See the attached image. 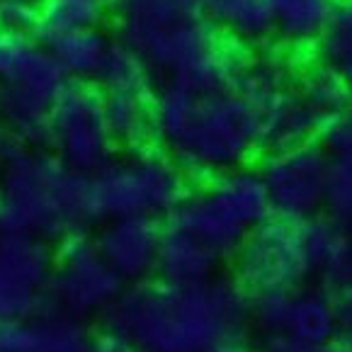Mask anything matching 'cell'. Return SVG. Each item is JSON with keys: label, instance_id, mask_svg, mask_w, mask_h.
<instances>
[{"label": "cell", "instance_id": "2", "mask_svg": "<svg viewBox=\"0 0 352 352\" xmlns=\"http://www.w3.org/2000/svg\"><path fill=\"white\" fill-rule=\"evenodd\" d=\"M98 321L136 350L204 352L226 333L248 328V292L233 275H214L187 289L146 280L124 285Z\"/></svg>", "mask_w": 352, "mask_h": 352}, {"label": "cell", "instance_id": "36", "mask_svg": "<svg viewBox=\"0 0 352 352\" xmlns=\"http://www.w3.org/2000/svg\"><path fill=\"white\" fill-rule=\"evenodd\" d=\"M204 352H258V347L253 345V338H250V331H233L221 336L219 340H214L212 345Z\"/></svg>", "mask_w": 352, "mask_h": 352}, {"label": "cell", "instance_id": "7", "mask_svg": "<svg viewBox=\"0 0 352 352\" xmlns=\"http://www.w3.org/2000/svg\"><path fill=\"white\" fill-rule=\"evenodd\" d=\"M124 282L104 263L88 231L68 233L54 250V272L44 292V306L88 321L100 318L112 304Z\"/></svg>", "mask_w": 352, "mask_h": 352}, {"label": "cell", "instance_id": "24", "mask_svg": "<svg viewBox=\"0 0 352 352\" xmlns=\"http://www.w3.org/2000/svg\"><path fill=\"white\" fill-rule=\"evenodd\" d=\"M292 88L321 120H328L333 114L352 107V93L342 76L321 61L296 68Z\"/></svg>", "mask_w": 352, "mask_h": 352}, {"label": "cell", "instance_id": "21", "mask_svg": "<svg viewBox=\"0 0 352 352\" xmlns=\"http://www.w3.org/2000/svg\"><path fill=\"white\" fill-rule=\"evenodd\" d=\"M102 112L114 146L139 151L153 144L151 95L144 93H102Z\"/></svg>", "mask_w": 352, "mask_h": 352}, {"label": "cell", "instance_id": "30", "mask_svg": "<svg viewBox=\"0 0 352 352\" xmlns=\"http://www.w3.org/2000/svg\"><path fill=\"white\" fill-rule=\"evenodd\" d=\"M44 309V292L27 287L6 265H0V321H20Z\"/></svg>", "mask_w": 352, "mask_h": 352}, {"label": "cell", "instance_id": "23", "mask_svg": "<svg viewBox=\"0 0 352 352\" xmlns=\"http://www.w3.org/2000/svg\"><path fill=\"white\" fill-rule=\"evenodd\" d=\"M0 265H6L27 287L47 292L54 272V248L36 236L0 231Z\"/></svg>", "mask_w": 352, "mask_h": 352}, {"label": "cell", "instance_id": "10", "mask_svg": "<svg viewBox=\"0 0 352 352\" xmlns=\"http://www.w3.org/2000/svg\"><path fill=\"white\" fill-rule=\"evenodd\" d=\"M328 161L331 155L316 141L267 151L255 168L267 187L272 214L304 221L323 212Z\"/></svg>", "mask_w": 352, "mask_h": 352}, {"label": "cell", "instance_id": "26", "mask_svg": "<svg viewBox=\"0 0 352 352\" xmlns=\"http://www.w3.org/2000/svg\"><path fill=\"white\" fill-rule=\"evenodd\" d=\"M102 0H42L36 17V36L44 44L102 22Z\"/></svg>", "mask_w": 352, "mask_h": 352}, {"label": "cell", "instance_id": "16", "mask_svg": "<svg viewBox=\"0 0 352 352\" xmlns=\"http://www.w3.org/2000/svg\"><path fill=\"white\" fill-rule=\"evenodd\" d=\"M204 187L212 192V197L245 231H250L258 223H263L267 217H272V204H270L267 187H265L258 168L250 166V163L219 173L209 182H204Z\"/></svg>", "mask_w": 352, "mask_h": 352}, {"label": "cell", "instance_id": "3", "mask_svg": "<svg viewBox=\"0 0 352 352\" xmlns=\"http://www.w3.org/2000/svg\"><path fill=\"white\" fill-rule=\"evenodd\" d=\"M117 39L161 80L192 90L239 85L250 49L228 42L192 0H112Z\"/></svg>", "mask_w": 352, "mask_h": 352}, {"label": "cell", "instance_id": "17", "mask_svg": "<svg viewBox=\"0 0 352 352\" xmlns=\"http://www.w3.org/2000/svg\"><path fill=\"white\" fill-rule=\"evenodd\" d=\"M321 122V117L294 93V88L285 90L260 112V151L267 153L316 141Z\"/></svg>", "mask_w": 352, "mask_h": 352}, {"label": "cell", "instance_id": "33", "mask_svg": "<svg viewBox=\"0 0 352 352\" xmlns=\"http://www.w3.org/2000/svg\"><path fill=\"white\" fill-rule=\"evenodd\" d=\"M258 352H352V345H347L338 336L331 342H323V345H311V342L294 340V338L280 333V336L263 338V342L258 345Z\"/></svg>", "mask_w": 352, "mask_h": 352}, {"label": "cell", "instance_id": "32", "mask_svg": "<svg viewBox=\"0 0 352 352\" xmlns=\"http://www.w3.org/2000/svg\"><path fill=\"white\" fill-rule=\"evenodd\" d=\"M39 3L32 0H0V32L34 34Z\"/></svg>", "mask_w": 352, "mask_h": 352}, {"label": "cell", "instance_id": "4", "mask_svg": "<svg viewBox=\"0 0 352 352\" xmlns=\"http://www.w3.org/2000/svg\"><path fill=\"white\" fill-rule=\"evenodd\" d=\"M93 221L90 177L52 151L25 148L0 175V231L58 243L68 233L88 231Z\"/></svg>", "mask_w": 352, "mask_h": 352}, {"label": "cell", "instance_id": "37", "mask_svg": "<svg viewBox=\"0 0 352 352\" xmlns=\"http://www.w3.org/2000/svg\"><path fill=\"white\" fill-rule=\"evenodd\" d=\"M25 148L27 146L22 144L15 131H10L8 126L0 124V175H3V170H6Z\"/></svg>", "mask_w": 352, "mask_h": 352}, {"label": "cell", "instance_id": "34", "mask_svg": "<svg viewBox=\"0 0 352 352\" xmlns=\"http://www.w3.org/2000/svg\"><path fill=\"white\" fill-rule=\"evenodd\" d=\"M338 316V338L352 345V285H340L333 289Z\"/></svg>", "mask_w": 352, "mask_h": 352}, {"label": "cell", "instance_id": "18", "mask_svg": "<svg viewBox=\"0 0 352 352\" xmlns=\"http://www.w3.org/2000/svg\"><path fill=\"white\" fill-rule=\"evenodd\" d=\"M212 27L245 49L265 47L275 36L267 0H197Z\"/></svg>", "mask_w": 352, "mask_h": 352}, {"label": "cell", "instance_id": "6", "mask_svg": "<svg viewBox=\"0 0 352 352\" xmlns=\"http://www.w3.org/2000/svg\"><path fill=\"white\" fill-rule=\"evenodd\" d=\"M192 190L190 177L161 148L146 146L112 158L90 175V202L95 221L151 217L166 221Z\"/></svg>", "mask_w": 352, "mask_h": 352}, {"label": "cell", "instance_id": "41", "mask_svg": "<svg viewBox=\"0 0 352 352\" xmlns=\"http://www.w3.org/2000/svg\"><path fill=\"white\" fill-rule=\"evenodd\" d=\"M192 3H197V0H192Z\"/></svg>", "mask_w": 352, "mask_h": 352}, {"label": "cell", "instance_id": "14", "mask_svg": "<svg viewBox=\"0 0 352 352\" xmlns=\"http://www.w3.org/2000/svg\"><path fill=\"white\" fill-rule=\"evenodd\" d=\"M221 260L185 231L163 223L161 243L155 253L153 280L173 289H187L217 275Z\"/></svg>", "mask_w": 352, "mask_h": 352}, {"label": "cell", "instance_id": "19", "mask_svg": "<svg viewBox=\"0 0 352 352\" xmlns=\"http://www.w3.org/2000/svg\"><path fill=\"white\" fill-rule=\"evenodd\" d=\"M285 336L311 345H323L338 336V316L333 292L326 287H299L292 292L289 316H287Z\"/></svg>", "mask_w": 352, "mask_h": 352}, {"label": "cell", "instance_id": "39", "mask_svg": "<svg viewBox=\"0 0 352 352\" xmlns=\"http://www.w3.org/2000/svg\"><path fill=\"white\" fill-rule=\"evenodd\" d=\"M134 352H151V350H136V347H134Z\"/></svg>", "mask_w": 352, "mask_h": 352}, {"label": "cell", "instance_id": "28", "mask_svg": "<svg viewBox=\"0 0 352 352\" xmlns=\"http://www.w3.org/2000/svg\"><path fill=\"white\" fill-rule=\"evenodd\" d=\"M323 212L342 226H352V151L331 155L328 161Z\"/></svg>", "mask_w": 352, "mask_h": 352}, {"label": "cell", "instance_id": "27", "mask_svg": "<svg viewBox=\"0 0 352 352\" xmlns=\"http://www.w3.org/2000/svg\"><path fill=\"white\" fill-rule=\"evenodd\" d=\"M316 61L336 68L352 93V0H338L328 25L314 44Z\"/></svg>", "mask_w": 352, "mask_h": 352}, {"label": "cell", "instance_id": "20", "mask_svg": "<svg viewBox=\"0 0 352 352\" xmlns=\"http://www.w3.org/2000/svg\"><path fill=\"white\" fill-rule=\"evenodd\" d=\"M267 3L275 36L289 49H314L338 6V0H267Z\"/></svg>", "mask_w": 352, "mask_h": 352}, {"label": "cell", "instance_id": "12", "mask_svg": "<svg viewBox=\"0 0 352 352\" xmlns=\"http://www.w3.org/2000/svg\"><path fill=\"white\" fill-rule=\"evenodd\" d=\"M88 321L44 306L34 316L0 321V352H90Z\"/></svg>", "mask_w": 352, "mask_h": 352}, {"label": "cell", "instance_id": "5", "mask_svg": "<svg viewBox=\"0 0 352 352\" xmlns=\"http://www.w3.org/2000/svg\"><path fill=\"white\" fill-rule=\"evenodd\" d=\"M68 78L34 34L0 32V124L27 148H44L49 117Z\"/></svg>", "mask_w": 352, "mask_h": 352}, {"label": "cell", "instance_id": "22", "mask_svg": "<svg viewBox=\"0 0 352 352\" xmlns=\"http://www.w3.org/2000/svg\"><path fill=\"white\" fill-rule=\"evenodd\" d=\"M109 44H112V39L100 27H88V30H78L58 36L47 47L68 80L95 83V76L107 56Z\"/></svg>", "mask_w": 352, "mask_h": 352}, {"label": "cell", "instance_id": "31", "mask_svg": "<svg viewBox=\"0 0 352 352\" xmlns=\"http://www.w3.org/2000/svg\"><path fill=\"white\" fill-rule=\"evenodd\" d=\"M316 144L326 151L328 155L347 153L352 151V107L333 114L321 122L316 134Z\"/></svg>", "mask_w": 352, "mask_h": 352}, {"label": "cell", "instance_id": "8", "mask_svg": "<svg viewBox=\"0 0 352 352\" xmlns=\"http://www.w3.org/2000/svg\"><path fill=\"white\" fill-rule=\"evenodd\" d=\"M47 146L71 170L90 177L114 158L102 112V93L90 83L68 80L49 117Z\"/></svg>", "mask_w": 352, "mask_h": 352}, {"label": "cell", "instance_id": "11", "mask_svg": "<svg viewBox=\"0 0 352 352\" xmlns=\"http://www.w3.org/2000/svg\"><path fill=\"white\" fill-rule=\"evenodd\" d=\"M161 231L163 223L151 217L107 219L95 233V245L124 285H136L153 280Z\"/></svg>", "mask_w": 352, "mask_h": 352}, {"label": "cell", "instance_id": "40", "mask_svg": "<svg viewBox=\"0 0 352 352\" xmlns=\"http://www.w3.org/2000/svg\"><path fill=\"white\" fill-rule=\"evenodd\" d=\"M32 3H42V0H32Z\"/></svg>", "mask_w": 352, "mask_h": 352}, {"label": "cell", "instance_id": "1", "mask_svg": "<svg viewBox=\"0 0 352 352\" xmlns=\"http://www.w3.org/2000/svg\"><path fill=\"white\" fill-rule=\"evenodd\" d=\"M151 122L153 144L199 185L260 151V109L236 85L192 90L161 80L151 93Z\"/></svg>", "mask_w": 352, "mask_h": 352}, {"label": "cell", "instance_id": "38", "mask_svg": "<svg viewBox=\"0 0 352 352\" xmlns=\"http://www.w3.org/2000/svg\"><path fill=\"white\" fill-rule=\"evenodd\" d=\"M340 285H352V226H350V231H347V253H345V263H342Z\"/></svg>", "mask_w": 352, "mask_h": 352}, {"label": "cell", "instance_id": "35", "mask_svg": "<svg viewBox=\"0 0 352 352\" xmlns=\"http://www.w3.org/2000/svg\"><path fill=\"white\" fill-rule=\"evenodd\" d=\"M90 352H134V345L122 333L100 326L90 333Z\"/></svg>", "mask_w": 352, "mask_h": 352}, {"label": "cell", "instance_id": "15", "mask_svg": "<svg viewBox=\"0 0 352 352\" xmlns=\"http://www.w3.org/2000/svg\"><path fill=\"white\" fill-rule=\"evenodd\" d=\"M347 231L350 228L328 217L326 212L299 221L301 248H304L311 280L331 292L340 285L342 263L347 253Z\"/></svg>", "mask_w": 352, "mask_h": 352}, {"label": "cell", "instance_id": "29", "mask_svg": "<svg viewBox=\"0 0 352 352\" xmlns=\"http://www.w3.org/2000/svg\"><path fill=\"white\" fill-rule=\"evenodd\" d=\"M292 292H253L248 294V328L263 338L285 333Z\"/></svg>", "mask_w": 352, "mask_h": 352}, {"label": "cell", "instance_id": "9", "mask_svg": "<svg viewBox=\"0 0 352 352\" xmlns=\"http://www.w3.org/2000/svg\"><path fill=\"white\" fill-rule=\"evenodd\" d=\"M233 280L248 294L253 292H296L311 280L301 248L299 221L267 217L245 233L231 258Z\"/></svg>", "mask_w": 352, "mask_h": 352}, {"label": "cell", "instance_id": "13", "mask_svg": "<svg viewBox=\"0 0 352 352\" xmlns=\"http://www.w3.org/2000/svg\"><path fill=\"white\" fill-rule=\"evenodd\" d=\"M166 223L177 228V231H185L195 241H199L221 263L236 255V250L243 243L245 233H248L212 197V192L204 185L197 187V190L192 187L187 192V197L170 212Z\"/></svg>", "mask_w": 352, "mask_h": 352}, {"label": "cell", "instance_id": "25", "mask_svg": "<svg viewBox=\"0 0 352 352\" xmlns=\"http://www.w3.org/2000/svg\"><path fill=\"white\" fill-rule=\"evenodd\" d=\"M95 83L100 85V93H153V73L148 71L144 61L136 56L134 49L124 42L114 39L107 49L102 66H100Z\"/></svg>", "mask_w": 352, "mask_h": 352}]
</instances>
